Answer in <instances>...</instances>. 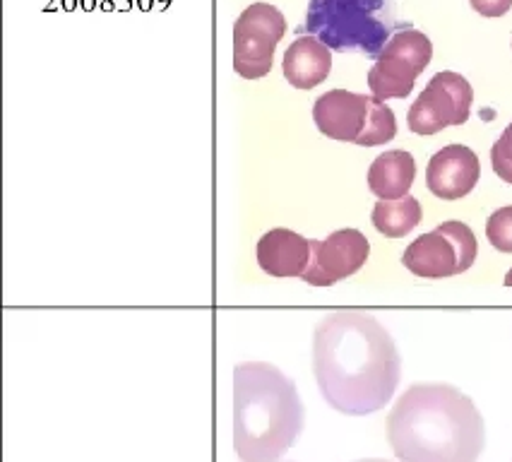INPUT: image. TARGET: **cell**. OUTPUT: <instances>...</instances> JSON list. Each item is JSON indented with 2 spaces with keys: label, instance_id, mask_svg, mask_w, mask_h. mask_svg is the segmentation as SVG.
Here are the masks:
<instances>
[{
  "label": "cell",
  "instance_id": "obj_1",
  "mask_svg": "<svg viewBox=\"0 0 512 462\" xmlns=\"http://www.w3.org/2000/svg\"><path fill=\"white\" fill-rule=\"evenodd\" d=\"M313 373L332 410L366 417L392 400L402 359L378 318L363 311H335L315 328Z\"/></svg>",
  "mask_w": 512,
  "mask_h": 462
},
{
  "label": "cell",
  "instance_id": "obj_2",
  "mask_svg": "<svg viewBox=\"0 0 512 462\" xmlns=\"http://www.w3.org/2000/svg\"><path fill=\"white\" fill-rule=\"evenodd\" d=\"M388 441L402 462H476L484 453V417L448 383H416L388 414Z\"/></svg>",
  "mask_w": 512,
  "mask_h": 462
},
{
  "label": "cell",
  "instance_id": "obj_3",
  "mask_svg": "<svg viewBox=\"0 0 512 462\" xmlns=\"http://www.w3.org/2000/svg\"><path fill=\"white\" fill-rule=\"evenodd\" d=\"M306 412L291 378L267 361L234 369V450L241 462H279L301 436Z\"/></svg>",
  "mask_w": 512,
  "mask_h": 462
},
{
  "label": "cell",
  "instance_id": "obj_4",
  "mask_svg": "<svg viewBox=\"0 0 512 462\" xmlns=\"http://www.w3.org/2000/svg\"><path fill=\"white\" fill-rule=\"evenodd\" d=\"M395 27V0H311L303 25L332 51H361L375 58Z\"/></svg>",
  "mask_w": 512,
  "mask_h": 462
},
{
  "label": "cell",
  "instance_id": "obj_5",
  "mask_svg": "<svg viewBox=\"0 0 512 462\" xmlns=\"http://www.w3.org/2000/svg\"><path fill=\"white\" fill-rule=\"evenodd\" d=\"M479 244L464 222H443L436 231L419 236L402 253V265L424 280H443L467 272L474 265Z\"/></svg>",
  "mask_w": 512,
  "mask_h": 462
},
{
  "label": "cell",
  "instance_id": "obj_6",
  "mask_svg": "<svg viewBox=\"0 0 512 462\" xmlns=\"http://www.w3.org/2000/svg\"><path fill=\"white\" fill-rule=\"evenodd\" d=\"M433 58V44L424 32L402 29L392 34L378 63L368 73V87L375 99H404L414 90V82L428 68Z\"/></svg>",
  "mask_w": 512,
  "mask_h": 462
},
{
  "label": "cell",
  "instance_id": "obj_7",
  "mask_svg": "<svg viewBox=\"0 0 512 462\" xmlns=\"http://www.w3.org/2000/svg\"><path fill=\"white\" fill-rule=\"evenodd\" d=\"M287 32V20L270 3H253L234 25V70L246 80H260L272 70L277 44Z\"/></svg>",
  "mask_w": 512,
  "mask_h": 462
},
{
  "label": "cell",
  "instance_id": "obj_8",
  "mask_svg": "<svg viewBox=\"0 0 512 462\" xmlns=\"http://www.w3.org/2000/svg\"><path fill=\"white\" fill-rule=\"evenodd\" d=\"M472 102L474 90L467 77L443 70L431 77L409 109V130L416 135H436L448 126H462L472 114Z\"/></svg>",
  "mask_w": 512,
  "mask_h": 462
},
{
  "label": "cell",
  "instance_id": "obj_9",
  "mask_svg": "<svg viewBox=\"0 0 512 462\" xmlns=\"http://www.w3.org/2000/svg\"><path fill=\"white\" fill-rule=\"evenodd\" d=\"M313 256L303 282L311 287H332V284L356 275L366 265L371 244L359 229H339L325 241H313Z\"/></svg>",
  "mask_w": 512,
  "mask_h": 462
},
{
  "label": "cell",
  "instance_id": "obj_10",
  "mask_svg": "<svg viewBox=\"0 0 512 462\" xmlns=\"http://www.w3.org/2000/svg\"><path fill=\"white\" fill-rule=\"evenodd\" d=\"M375 97L347 90H330L315 99L313 121L330 140L366 145L373 121Z\"/></svg>",
  "mask_w": 512,
  "mask_h": 462
},
{
  "label": "cell",
  "instance_id": "obj_11",
  "mask_svg": "<svg viewBox=\"0 0 512 462\" xmlns=\"http://www.w3.org/2000/svg\"><path fill=\"white\" fill-rule=\"evenodd\" d=\"M481 179V164L474 150L448 145L428 162L426 186L440 200H460L474 191Z\"/></svg>",
  "mask_w": 512,
  "mask_h": 462
},
{
  "label": "cell",
  "instance_id": "obj_12",
  "mask_svg": "<svg viewBox=\"0 0 512 462\" xmlns=\"http://www.w3.org/2000/svg\"><path fill=\"white\" fill-rule=\"evenodd\" d=\"M311 256V239L289 229H272L258 241V265L270 277H303Z\"/></svg>",
  "mask_w": 512,
  "mask_h": 462
},
{
  "label": "cell",
  "instance_id": "obj_13",
  "mask_svg": "<svg viewBox=\"0 0 512 462\" xmlns=\"http://www.w3.org/2000/svg\"><path fill=\"white\" fill-rule=\"evenodd\" d=\"M332 49L318 37H299L284 53V77L296 90H313L327 80L332 70Z\"/></svg>",
  "mask_w": 512,
  "mask_h": 462
},
{
  "label": "cell",
  "instance_id": "obj_14",
  "mask_svg": "<svg viewBox=\"0 0 512 462\" xmlns=\"http://www.w3.org/2000/svg\"><path fill=\"white\" fill-rule=\"evenodd\" d=\"M416 179V162L409 152L390 150L380 157L368 169V188L373 195L383 200H397L409 195V188Z\"/></svg>",
  "mask_w": 512,
  "mask_h": 462
},
{
  "label": "cell",
  "instance_id": "obj_15",
  "mask_svg": "<svg viewBox=\"0 0 512 462\" xmlns=\"http://www.w3.org/2000/svg\"><path fill=\"white\" fill-rule=\"evenodd\" d=\"M373 227L380 231L388 239H400V236L412 234L421 222V205L416 198H404L397 200H380L373 207Z\"/></svg>",
  "mask_w": 512,
  "mask_h": 462
},
{
  "label": "cell",
  "instance_id": "obj_16",
  "mask_svg": "<svg viewBox=\"0 0 512 462\" xmlns=\"http://www.w3.org/2000/svg\"><path fill=\"white\" fill-rule=\"evenodd\" d=\"M486 236L500 253H512V205L500 207L486 222Z\"/></svg>",
  "mask_w": 512,
  "mask_h": 462
},
{
  "label": "cell",
  "instance_id": "obj_17",
  "mask_svg": "<svg viewBox=\"0 0 512 462\" xmlns=\"http://www.w3.org/2000/svg\"><path fill=\"white\" fill-rule=\"evenodd\" d=\"M491 167L505 183H512V123L491 147Z\"/></svg>",
  "mask_w": 512,
  "mask_h": 462
},
{
  "label": "cell",
  "instance_id": "obj_18",
  "mask_svg": "<svg viewBox=\"0 0 512 462\" xmlns=\"http://www.w3.org/2000/svg\"><path fill=\"white\" fill-rule=\"evenodd\" d=\"M469 3L484 17H503L512 8V0H469Z\"/></svg>",
  "mask_w": 512,
  "mask_h": 462
},
{
  "label": "cell",
  "instance_id": "obj_19",
  "mask_svg": "<svg viewBox=\"0 0 512 462\" xmlns=\"http://www.w3.org/2000/svg\"><path fill=\"white\" fill-rule=\"evenodd\" d=\"M505 287H512V268H510L508 275H505Z\"/></svg>",
  "mask_w": 512,
  "mask_h": 462
},
{
  "label": "cell",
  "instance_id": "obj_20",
  "mask_svg": "<svg viewBox=\"0 0 512 462\" xmlns=\"http://www.w3.org/2000/svg\"><path fill=\"white\" fill-rule=\"evenodd\" d=\"M356 462H390V460H378V458H368V460H356Z\"/></svg>",
  "mask_w": 512,
  "mask_h": 462
}]
</instances>
